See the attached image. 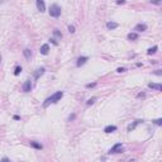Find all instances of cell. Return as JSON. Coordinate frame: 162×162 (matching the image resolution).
Returning a JSON list of instances; mask_svg holds the SVG:
<instances>
[{
    "mask_svg": "<svg viewBox=\"0 0 162 162\" xmlns=\"http://www.w3.org/2000/svg\"><path fill=\"white\" fill-rule=\"evenodd\" d=\"M62 96H63V93H62V91H57V93H55L53 95H51L49 98H47V99H46V101L43 103V106L47 108L49 104H55V103L60 101V100L62 99Z\"/></svg>",
    "mask_w": 162,
    "mask_h": 162,
    "instance_id": "6da1fadb",
    "label": "cell"
},
{
    "mask_svg": "<svg viewBox=\"0 0 162 162\" xmlns=\"http://www.w3.org/2000/svg\"><path fill=\"white\" fill-rule=\"evenodd\" d=\"M49 15L51 17H53V18H58L60 15H61V8H60V5H57V4H52L51 6H49Z\"/></svg>",
    "mask_w": 162,
    "mask_h": 162,
    "instance_id": "7a4b0ae2",
    "label": "cell"
},
{
    "mask_svg": "<svg viewBox=\"0 0 162 162\" xmlns=\"http://www.w3.org/2000/svg\"><path fill=\"white\" fill-rule=\"evenodd\" d=\"M123 151H124V147H123V144H122V143H116L115 146H113V147L110 148L109 153H122Z\"/></svg>",
    "mask_w": 162,
    "mask_h": 162,
    "instance_id": "3957f363",
    "label": "cell"
},
{
    "mask_svg": "<svg viewBox=\"0 0 162 162\" xmlns=\"http://www.w3.org/2000/svg\"><path fill=\"white\" fill-rule=\"evenodd\" d=\"M37 8H38V10L41 13H43V12H46V4H45V1H42V0H37Z\"/></svg>",
    "mask_w": 162,
    "mask_h": 162,
    "instance_id": "277c9868",
    "label": "cell"
},
{
    "mask_svg": "<svg viewBox=\"0 0 162 162\" xmlns=\"http://www.w3.org/2000/svg\"><path fill=\"white\" fill-rule=\"evenodd\" d=\"M32 90V81L30 80H27L25 82H24V85H23V91L24 93H29Z\"/></svg>",
    "mask_w": 162,
    "mask_h": 162,
    "instance_id": "5b68a950",
    "label": "cell"
},
{
    "mask_svg": "<svg viewBox=\"0 0 162 162\" xmlns=\"http://www.w3.org/2000/svg\"><path fill=\"white\" fill-rule=\"evenodd\" d=\"M89 58L86 57V56H82V57H79L77 58V62H76V66L77 67H80V66H82V65H85L86 63V61H88Z\"/></svg>",
    "mask_w": 162,
    "mask_h": 162,
    "instance_id": "8992f818",
    "label": "cell"
},
{
    "mask_svg": "<svg viewBox=\"0 0 162 162\" xmlns=\"http://www.w3.org/2000/svg\"><path fill=\"white\" fill-rule=\"evenodd\" d=\"M148 88H149V89H155V90H157V91H161V90H162V85H161V84L149 82V84H148Z\"/></svg>",
    "mask_w": 162,
    "mask_h": 162,
    "instance_id": "52a82bcc",
    "label": "cell"
},
{
    "mask_svg": "<svg viewBox=\"0 0 162 162\" xmlns=\"http://www.w3.org/2000/svg\"><path fill=\"white\" fill-rule=\"evenodd\" d=\"M134 30H136V32H144V30H147V25H146V24H142V23H139V24L136 25Z\"/></svg>",
    "mask_w": 162,
    "mask_h": 162,
    "instance_id": "ba28073f",
    "label": "cell"
},
{
    "mask_svg": "<svg viewBox=\"0 0 162 162\" xmlns=\"http://www.w3.org/2000/svg\"><path fill=\"white\" fill-rule=\"evenodd\" d=\"M39 52L42 53V55H47V53L49 52V46L47 45V43H46V45H43V46L41 47V49H39Z\"/></svg>",
    "mask_w": 162,
    "mask_h": 162,
    "instance_id": "9c48e42d",
    "label": "cell"
},
{
    "mask_svg": "<svg viewBox=\"0 0 162 162\" xmlns=\"http://www.w3.org/2000/svg\"><path fill=\"white\" fill-rule=\"evenodd\" d=\"M115 131H116V127H115V125H108V127H105V129H104L105 133H113V132H115Z\"/></svg>",
    "mask_w": 162,
    "mask_h": 162,
    "instance_id": "30bf717a",
    "label": "cell"
},
{
    "mask_svg": "<svg viewBox=\"0 0 162 162\" xmlns=\"http://www.w3.org/2000/svg\"><path fill=\"white\" fill-rule=\"evenodd\" d=\"M45 71H46V69H45V67H41V69H38V70L36 71V73H34V77H36V79H38L39 76H42V75L45 73Z\"/></svg>",
    "mask_w": 162,
    "mask_h": 162,
    "instance_id": "8fae6325",
    "label": "cell"
},
{
    "mask_svg": "<svg viewBox=\"0 0 162 162\" xmlns=\"http://www.w3.org/2000/svg\"><path fill=\"white\" fill-rule=\"evenodd\" d=\"M139 123H142V120H139V119H138V120H136V122H134L133 124H129V125H128V132L133 131V129H134V128H136V127H137V125L139 124Z\"/></svg>",
    "mask_w": 162,
    "mask_h": 162,
    "instance_id": "7c38bea8",
    "label": "cell"
},
{
    "mask_svg": "<svg viewBox=\"0 0 162 162\" xmlns=\"http://www.w3.org/2000/svg\"><path fill=\"white\" fill-rule=\"evenodd\" d=\"M106 27H108V29H115V28H118V23H115V22H108Z\"/></svg>",
    "mask_w": 162,
    "mask_h": 162,
    "instance_id": "4fadbf2b",
    "label": "cell"
},
{
    "mask_svg": "<svg viewBox=\"0 0 162 162\" xmlns=\"http://www.w3.org/2000/svg\"><path fill=\"white\" fill-rule=\"evenodd\" d=\"M23 55H24V57H25L27 60H29V58H30V56H32V52H30V49L25 48V49L23 51Z\"/></svg>",
    "mask_w": 162,
    "mask_h": 162,
    "instance_id": "5bb4252c",
    "label": "cell"
},
{
    "mask_svg": "<svg viewBox=\"0 0 162 162\" xmlns=\"http://www.w3.org/2000/svg\"><path fill=\"white\" fill-rule=\"evenodd\" d=\"M157 49H158V47H157V46H155V47H152V48H148L147 55H155V53L157 52Z\"/></svg>",
    "mask_w": 162,
    "mask_h": 162,
    "instance_id": "9a60e30c",
    "label": "cell"
},
{
    "mask_svg": "<svg viewBox=\"0 0 162 162\" xmlns=\"http://www.w3.org/2000/svg\"><path fill=\"white\" fill-rule=\"evenodd\" d=\"M30 146L33 148H36V149H42L43 148V146L41 143H37V142H30Z\"/></svg>",
    "mask_w": 162,
    "mask_h": 162,
    "instance_id": "2e32d148",
    "label": "cell"
},
{
    "mask_svg": "<svg viewBox=\"0 0 162 162\" xmlns=\"http://www.w3.org/2000/svg\"><path fill=\"white\" fill-rule=\"evenodd\" d=\"M128 39L129 41H136V39H138V34L137 33H129L128 34Z\"/></svg>",
    "mask_w": 162,
    "mask_h": 162,
    "instance_id": "e0dca14e",
    "label": "cell"
},
{
    "mask_svg": "<svg viewBox=\"0 0 162 162\" xmlns=\"http://www.w3.org/2000/svg\"><path fill=\"white\" fill-rule=\"evenodd\" d=\"M20 72H22V67H20V66H17L15 70H14V75H15V76H18Z\"/></svg>",
    "mask_w": 162,
    "mask_h": 162,
    "instance_id": "ac0fdd59",
    "label": "cell"
},
{
    "mask_svg": "<svg viewBox=\"0 0 162 162\" xmlns=\"http://www.w3.org/2000/svg\"><path fill=\"white\" fill-rule=\"evenodd\" d=\"M53 34H55L56 37H58V38H62V34L60 33V32H58L57 29H55V30H53Z\"/></svg>",
    "mask_w": 162,
    "mask_h": 162,
    "instance_id": "d6986e66",
    "label": "cell"
},
{
    "mask_svg": "<svg viewBox=\"0 0 162 162\" xmlns=\"http://www.w3.org/2000/svg\"><path fill=\"white\" fill-rule=\"evenodd\" d=\"M95 100H96V98H91V99H89L88 101H86V104H88V105H91V104L95 103Z\"/></svg>",
    "mask_w": 162,
    "mask_h": 162,
    "instance_id": "ffe728a7",
    "label": "cell"
},
{
    "mask_svg": "<svg viewBox=\"0 0 162 162\" xmlns=\"http://www.w3.org/2000/svg\"><path fill=\"white\" fill-rule=\"evenodd\" d=\"M153 123H155V124H157V125H161V124H162V119H161V118H158V119L153 120Z\"/></svg>",
    "mask_w": 162,
    "mask_h": 162,
    "instance_id": "44dd1931",
    "label": "cell"
},
{
    "mask_svg": "<svg viewBox=\"0 0 162 162\" xmlns=\"http://www.w3.org/2000/svg\"><path fill=\"white\" fill-rule=\"evenodd\" d=\"M69 32H70V33H75V27L73 25H69Z\"/></svg>",
    "mask_w": 162,
    "mask_h": 162,
    "instance_id": "7402d4cb",
    "label": "cell"
},
{
    "mask_svg": "<svg viewBox=\"0 0 162 162\" xmlns=\"http://www.w3.org/2000/svg\"><path fill=\"white\" fill-rule=\"evenodd\" d=\"M125 70L123 69V67H119V69H116V72H119V73H122V72H124Z\"/></svg>",
    "mask_w": 162,
    "mask_h": 162,
    "instance_id": "603a6c76",
    "label": "cell"
},
{
    "mask_svg": "<svg viewBox=\"0 0 162 162\" xmlns=\"http://www.w3.org/2000/svg\"><path fill=\"white\" fill-rule=\"evenodd\" d=\"M95 85H96L95 82H94V84H88V85H86V88H88V89H89V88H94Z\"/></svg>",
    "mask_w": 162,
    "mask_h": 162,
    "instance_id": "cb8c5ba5",
    "label": "cell"
},
{
    "mask_svg": "<svg viewBox=\"0 0 162 162\" xmlns=\"http://www.w3.org/2000/svg\"><path fill=\"white\" fill-rule=\"evenodd\" d=\"M155 75H157V76H161V75H162V72H161V70H157V71L155 72Z\"/></svg>",
    "mask_w": 162,
    "mask_h": 162,
    "instance_id": "d4e9b609",
    "label": "cell"
},
{
    "mask_svg": "<svg viewBox=\"0 0 162 162\" xmlns=\"http://www.w3.org/2000/svg\"><path fill=\"white\" fill-rule=\"evenodd\" d=\"M0 162H10V160H9V158H6V157H4V158H3L1 161H0Z\"/></svg>",
    "mask_w": 162,
    "mask_h": 162,
    "instance_id": "484cf974",
    "label": "cell"
},
{
    "mask_svg": "<svg viewBox=\"0 0 162 162\" xmlns=\"http://www.w3.org/2000/svg\"><path fill=\"white\" fill-rule=\"evenodd\" d=\"M19 119H20L19 115H14V120H19Z\"/></svg>",
    "mask_w": 162,
    "mask_h": 162,
    "instance_id": "4316f807",
    "label": "cell"
},
{
    "mask_svg": "<svg viewBox=\"0 0 162 162\" xmlns=\"http://www.w3.org/2000/svg\"><path fill=\"white\" fill-rule=\"evenodd\" d=\"M124 3H125L124 0H122V1H116V4H118V5H120V4H124Z\"/></svg>",
    "mask_w": 162,
    "mask_h": 162,
    "instance_id": "83f0119b",
    "label": "cell"
},
{
    "mask_svg": "<svg viewBox=\"0 0 162 162\" xmlns=\"http://www.w3.org/2000/svg\"><path fill=\"white\" fill-rule=\"evenodd\" d=\"M0 62H1V55H0Z\"/></svg>",
    "mask_w": 162,
    "mask_h": 162,
    "instance_id": "f1b7e54d",
    "label": "cell"
}]
</instances>
